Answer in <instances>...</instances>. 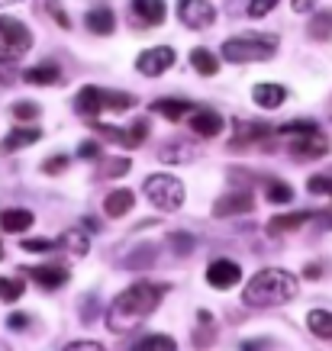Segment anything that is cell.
Masks as SVG:
<instances>
[{"label": "cell", "instance_id": "cell-1", "mask_svg": "<svg viewBox=\"0 0 332 351\" xmlns=\"http://www.w3.org/2000/svg\"><path fill=\"white\" fill-rule=\"evenodd\" d=\"M161 293H165V287H155V284H149V280H139V284L126 287L107 309L110 332H117V335L132 332L142 319H149L152 313H155Z\"/></svg>", "mask_w": 332, "mask_h": 351}, {"label": "cell", "instance_id": "cell-2", "mask_svg": "<svg viewBox=\"0 0 332 351\" xmlns=\"http://www.w3.org/2000/svg\"><path fill=\"white\" fill-rule=\"evenodd\" d=\"M297 277L284 271V267H265L258 271L252 280L242 290V303L248 306H278V303H287V300L297 297Z\"/></svg>", "mask_w": 332, "mask_h": 351}, {"label": "cell", "instance_id": "cell-3", "mask_svg": "<svg viewBox=\"0 0 332 351\" xmlns=\"http://www.w3.org/2000/svg\"><path fill=\"white\" fill-rule=\"evenodd\" d=\"M274 55H278V36L271 32H246V36H233L223 43V58L229 64L268 62Z\"/></svg>", "mask_w": 332, "mask_h": 351}, {"label": "cell", "instance_id": "cell-4", "mask_svg": "<svg viewBox=\"0 0 332 351\" xmlns=\"http://www.w3.org/2000/svg\"><path fill=\"white\" fill-rule=\"evenodd\" d=\"M142 193L149 197V203L155 210H161V213H174V210H181V203H184V184L174 174H152V178H145Z\"/></svg>", "mask_w": 332, "mask_h": 351}, {"label": "cell", "instance_id": "cell-5", "mask_svg": "<svg viewBox=\"0 0 332 351\" xmlns=\"http://www.w3.org/2000/svg\"><path fill=\"white\" fill-rule=\"evenodd\" d=\"M32 32L13 16H0V62H16L29 52Z\"/></svg>", "mask_w": 332, "mask_h": 351}, {"label": "cell", "instance_id": "cell-6", "mask_svg": "<svg viewBox=\"0 0 332 351\" xmlns=\"http://www.w3.org/2000/svg\"><path fill=\"white\" fill-rule=\"evenodd\" d=\"M174 64V49L171 45H152L136 58V68H139L145 77H158L165 75L168 68Z\"/></svg>", "mask_w": 332, "mask_h": 351}, {"label": "cell", "instance_id": "cell-7", "mask_svg": "<svg viewBox=\"0 0 332 351\" xmlns=\"http://www.w3.org/2000/svg\"><path fill=\"white\" fill-rule=\"evenodd\" d=\"M178 16H181V23L191 26V29H206V26L216 20V10L210 0H184L181 7H178Z\"/></svg>", "mask_w": 332, "mask_h": 351}, {"label": "cell", "instance_id": "cell-8", "mask_svg": "<svg viewBox=\"0 0 332 351\" xmlns=\"http://www.w3.org/2000/svg\"><path fill=\"white\" fill-rule=\"evenodd\" d=\"M239 280H242V267H239L236 261L220 258V261H213V265L206 267V284L213 290H233Z\"/></svg>", "mask_w": 332, "mask_h": 351}, {"label": "cell", "instance_id": "cell-9", "mask_svg": "<svg viewBox=\"0 0 332 351\" xmlns=\"http://www.w3.org/2000/svg\"><path fill=\"white\" fill-rule=\"evenodd\" d=\"M252 210V193L239 191V193H226L213 203V216L223 219V216H236V213H248Z\"/></svg>", "mask_w": 332, "mask_h": 351}, {"label": "cell", "instance_id": "cell-10", "mask_svg": "<svg viewBox=\"0 0 332 351\" xmlns=\"http://www.w3.org/2000/svg\"><path fill=\"white\" fill-rule=\"evenodd\" d=\"M39 138H43V132H39L36 126H16L13 132H7V136H3V142H0V149L7 152V155H10V152L26 149V145H32V142H39Z\"/></svg>", "mask_w": 332, "mask_h": 351}, {"label": "cell", "instance_id": "cell-11", "mask_svg": "<svg viewBox=\"0 0 332 351\" xmlns=\"http://www.w3.org/2000/svg\"><path fill=\"white\" fill-rule=\"evenodd\" d=\"M191 129L197 132V136L204 138H213L223 132V117L220 113H213V110H197L191 117Z\"/></svg>", "mask_w": 332, "mask_h": 351}, {"label": "cell", "instance_id": "cell-12", "mask_svg": "<svg viewBox=\"0 0 332 351\" xmlns=\"http://www.w3.org/2000/svg\"><path fill=\"white\" fill-rule=\"evenodd\" d=\"M75 110L87 119H97V113L104 110V90H97V87H81L75 97Z\"/></svg>", "mask_w": 332, "mask_h": 351}, {"label": "cell", "instance_id": "cell-13", "mask_svg": "<svg viewBox=\"0 0 332 351\" xmlns=\"http://www.w3.org/2000/svg\"><path fill=\"white\" fill-rule=\"evenodd\" d=\"M252 100H255L261 110H278L284 100H287V90L281 84H255L252 87Z\"/></svg>", "mask_w": 332, "mask_h": 351}, {"label": "cell", "instance_id": "cell-14", "mask_svg": "<svg viewBox=\"0 0 332 351\" xmlns=\"http://www.w3.org/2000/svg\"><path fill=\"white\" fill-rule=\"evenodd\" d=\"M32 277H36V284L45 290H55V287H62L64 280H68V271L58 265H43V267H32L29 271Z\"/></svg>", "mask_w": 332, "mask_h": 351}, {"label": "cell", "instance_id": "cell-15", "mask_svg": "<svg viewBox=\"0 0 332 351\" xmlns=\"http://www.w3.org/2000/svg\"><path fill=\"white\" fill-rule=\"evenodd\" d=\"M29 226H32L29 210H3V213H0V229H3V232L16 235V232H26Z\"/></svg>", "mask_w": 332, "mask_h": 351}, {"label": "cell", "instance_id": "cell-16", "mask_svg": "<svg viewBox=\"0 0 332 351\" xmlns=\"http://www.w3.org/2000/svg\"><path fill=\"white\" fill-rule=\"evenodd\" d=\"M87 29L97 32V36H110L117 29V20L107 7H94V10H87Z\"/></svg>", "mask_w": 332, "mask_h": 351}, {"label": "cell", "instance_id": "cell-17", "mask_svg": "<svg viewBox=\"0 0 332 351\" xmlns=\"http://www.w3.org/2000/svg\"><path fill=\"white\" fill-rule=\"evenodd\" d=\"M132 13H136L142 23L158 26V23L165 20V3H161V0H136V3H132Z\"/></svg>", "mask_w": 332, "mask_h": 351}, {"label": "cell", "instance_id": "cell-18", "mask_svg": "<svg viewBox=\"0 0 332 351\" xmlns=\"http://www.w3.org/2000/svg\"><path fill=\"white\" fill-rule=\"evenodd\" d=\"M191 110L193 107L187 104V100H171V97H168V100H155V104H152V113H161V117L171 119V123H178L181 117H187Z\"/></svg>", "mask_w": 332, "mask_h": 351}, {"label": "cell", "instance_id": "cell-19", "mask_svg": "<svg viewBox=\"0 0 332 351\" xmlns=\"http://www.w3.org/2000/svg\"><path fill=\"white\" fill-rule=\"evenodd\" d=\"M132 203H136L132 191H113L107 200H104V213L117 219V216H123V213H129V210H132Z\"/></svg>", "mask_w": 332, "mask_h": 351}, {"label": "cell", "instance_id": "cell-20", "mask_svg": "<svg viewBox=\"0 0 332 351\" xmlns=\"http://www.w3.org/2000/svg\"><path fill=\"white\" fill-rule=\"evenodd\" d=\"M297 155H303V158H320V155H326V149H329V142L320 136V129L313 132V136H303L297 145Z\"/></svg>", "mask_w": 332, "mask_h": 351}, {"label": "cell", "instance_id": "cell-21", "mask_svg": "<svg viewBox=\"0 0 332 351\" xmlns=\"http://www.w3.org/2000/svg\"><path fill=\"white\" fill-rule=\"evenodd\" d=\"M307 326L316 339H332V313H326V309H313L307 316Z\"/></svg>", "mask_w": 332, "mask_h": 351}, {"label": "cell", "instance_id": "cell-22", "mask_svg": "<svg viewBox=\"0 0 332 351\" xmlns=\"http://www.w3.org/2000/svg\"><path fill=\"white\" fill-rule=\"evenodd\" d=\"M58 77L62 75H58L55 64H36V68H29V71L23 75V81H26V84H55Z\"/></svg>", "mask_w": 332, "mask_h": 351}, {"label": "cell", "instance_id": "cell-23", "mask_svg": "<svg viewBox=\"0 0 332 351\" xmlns=\"http://www.w3.org/2000/svg\"><path fill=\"white\" fill-rule=\"evenodd\" d=\"M191 64H193V71H200V75H206V77L220 71V62H216V55L206 52V49H193V52H191Z\"/></svg>", "mask_w": 332, "mask_h": 351}, {"label": "cell", "instance_id": "cell-24", "mask_svg": "<svg viewBox=\"0 0 332 351\" xmlns=\"http://www.w3.org/2000/svg\"><path fill=\"white\" fill-rule=\"evenodd\" d=\"M310 219H313V213H287V216H274L268 226H271V232H290V229L310 223Z\"/></svg>", "mask_w": 332, "mask_h": 351}, {"label": "cell", "instance_id": "cell-25", "mask_svg": "<svg viewBox=\"0 0 332 351\" xmlns=\"http://www.w3.org/2000/svg\"><path fill=\"white\" fill-rule=\"evenodd\" d=\"M55 245H62V248H68V252H75L78 258L87 255V235L81 232V229H68Z\"/></svg>", "mask_w": 332, "mask_h": 351}, {"label": "cell", "instance_id": "cell-26", "mask_svg": "<svg viewBox=\"0 0 332 351\" xmlns=\"http://www.w3.org/2000/svg\"><path fill=\"white\" fill-rule=\"evenodd\" d=\"M152 261H155V248H152V245H142V248H136L132 255L123 258V265L132 267V271H139V267H149Z\"/></svg>", "mask_w": 332, "mask_h": 351}, {"label": "cell", "instance_id": "cell-27", "mask_svg": "<svg viewBox=\"0 0 332 351\" xmlns=\"http://www.w3.org/2000/svg\"><path fill=\"white\" fill-rule=\"evenodd\" d=\"M265 197H268L271 203H290L294 200V191H290V184H284V181H268L265 184Z\"/></svg>", "mask_w": 332, "mask_h": 351}, {"label": "cell", "instance_id": "cell-28", "mask_svg": "<svg viewBox=\"0 0 332 351\" xmlns=\"http://www.w3.org/2000/svg\"><path fill=\"white\" fill-rule=\"evenodd\" d=\"M23 297V280L20 277H0V300L3 303H13V300Z\"/></svg>", "mask_w": 332, "mask_h": 351}, {"label": "cell", "instance_id": "cell-29", "mask_svg": "<svg viewBox=\"0 0 332 351\" xmlns=\"http://www.w3.org/2000/svg\"><path fill=\"white\" fill-rule=\"evenodd\" d=\"M136 107V97L117 94V90H104V110H129Z\"/></svg>", "mask_w": 332, "mask_h": 351}, {"label": "cell", "instance_id": "cell-30", "mask_svg": "<svg viewBox=\"0 0 332 351\" xmlns=\"http://www.w3.org/2000/svg\"><path fill=\"white\" fill-rule=\"evenodd\" d=\"M184 145H187V142H168V145L158 152V158L161 161H191L193 152H181Z\"/></svg>", "mask_w": 332, "mask_h": 351}, {"label": "cell", "instance_id": "cell-31", "mask_svg": "<svg viewBox=\"0 0 332 351\" xmlns=\"http://www.w3.org/2000/svg\"><path fill=\"white\" fill-rule=\"evenodd\" d=\"M139 351H178V345H174V339H168V335H149V339L139 345Z\"/></svg>", "mask_w": 332, "mask_h": 351}, {"label": "cell", "instance_id": "cell-32", "mask_svg": "<svg viewBox=\"0 0 332 351\" xmlns=\"http://www.w3.org/2000/svg\"><path fill=\"white\" fill-rule=\"evenodd\" d=\"M13 117L20 119V123H32V119L39 117V107L32 100H20V104H13Z\"/></svg>", "mask_w": 332, "mask_h": 351}, {"label": "cell", "instance_id": "cell-33", "mask_svg": "<svg viewBox=\"0 0 332 351\" xmlns=\"http://www.w3.org/2000/svg\"><path fill=\"white\" fill-rule=\"evenodd\" d=\"M281 136H313L316 132V123H310V119H303V123H287V126L278 129Z\"/></svg>", "mask_w": 332, "mask_h": 351}, {"label": "cell", "instance_id": "cell-34", "mask_svg": "<svg viewBox=\"0 0 332 351\" xmlns=\"http://www.w3.org/2000/svg\"><path fill=\"white\" fill-rule=\"evenodd\" d=\"M145 136H149V123H145V119H136V123H132V129L126 132V142H129V145H139Z\"/></svg>", "mask_w": 332, "mask_h": 351}, {"label": "cell", "instance_id": "cell-35", "mask_svg": "<svg viewBox=\"0 0 332 351\" xmlns=\"http://www.w3.org/2000/svg\"><path fill=\"white\" fill-rule=\"evenodd\" d=\"M123 171H129V158H113L104 165V178H119Z\"/></svg>", "mask_w": 332, "mask_h": 351}, {"label": "cell", "instance_id": "cell-36", "mask_svg": "<svg viewBox=\"0 0 332 351\" xmlns=\"http://www.w3.org/2000/svg\"><path fill=\"white\" fill-rule=\"evenodd\" d=\"M55 242H49V239H26L23 242V252H52Z\"/></svg>", "mask_w": 332, "mask_h": 351}, {"label": "cell", "instance_id": "cell-37", "mask_svg": "<svg viewBox=\"0 0 332 351\" xmlns=\"http://www.w3.org/2000/svg\"><path fill=\"white\" fill-rule=\"evenodd\" d=\"M271 10H274V0H252L248 3V16H265Z\"/></svg>", "mask_w": 332, "mask_h": 351}, {"label": "cell", "instance_id": "cell-38", "mask_svg": "<svg viewBox=\"0 0 332 351\" xmlns=\"http://www.w3.org/2000/svg\"><path fill=\"white\" fill-rule=\"evenodd\" d=\"M168 242L174 245V248H181V255H187V252H193V239L191 235H181V232H174Z\"/></svg>", "mask_w": 332, "mask_h": 351}, {"label": "cell", "instance_id": "cell-39", "mask_svg": "<svg viewBox=\"0 0 332 351\" xmlns=\"http://www.w3.org/2000/svg\"><path fill=\"white\" fill-rule=\"evenodd\" d=\"M310 193H332V181L329 178H310Z\"/></svg>", "mask_w": 332, "mask_h": 351}, {"label": "cell", "instance_id": "cell-40", "mask_svg": "<svg viewBox=\"0 0 332 351\" xmlns=\"http://www.w3.org/2000/svg\"><path fill=\"white\" fill-rule=\"evenodd\" d=\"M64 165H68V158H64V155H55V158H49V161L43 165V171H45V174H58Z\"/></svg>", "mask_w": 332, "mask_h": 351}, {"label": "cell", "instance_id": "cell-41", "mask_svg": "<svg viewBox=\"0 0 332 351\" xmlns=\"http://www.w3.org/2000/svg\"><path fill=\"white\" fill-rule=\"evenodd\" d=\"M64 351H104V345L100 341H71Z\"/></svg>", "mask_w": 332, "mask_h": 351}, {"label": "cell", "instance_id": "cell-42", "mask_svg": "<svg viewBox=\"0 0 332 351\" xmlns=\"http://www.w3.org/2000/svg\"><path fill=\"white\" fill-rule=\"evenodd\" d=\"M81 158H100V145H94V142H84V145H81Z\"/></svg>", "mask_w": 332, "mask_h": 351}, {"label": "cell", "instance_id": "cell-43", "mask_svg": "<svg viewBox=\"0 0 332 351\" xmlns=\"http://www.w3.org/2000/svg\"><path fill=\"white\" fill-rule=\"evenodd\" d=\"M7 322H10V329H23V326H29V316H23V313H13Z\"/></svg>", "mask_w": 332, "mask_h": 351}, {"label": "cell", "instance_id": "cell-44", "mask_svg": "<svg viewBox=\"0 0 332 351\" xmlns=\"http://www.w3.org/2000/svg\"><path fill=\"white\" fill-rule=\"evenodd\" d=\"M268 348V341H242V351H261Z\"/></svg>", "mask_w": 332, "mask_h": 351}, {"label": "cell", "instance_id": "cell-45", "mask_svg": "<svg viewBox=\"0 0 332 351\" xmlns=\"http://www.w3.org/2000/svg\"><path fill=\"white\" fill-rule=\"evenodd\" d=\"M310 7H313L310 0H297V3H294V10H310Z\"/></svg>", "mask_w": 332, "mask_h": 351}, {"label": "cell", "instance_id": "cell-46", "mask_svg": "<svg viewBox=\"0 0 332 351\" xmlns=\"http://www.w3.org/2000/svg\"><path fill=\"white\" fill-rule=\"evenodd\" d=\"M0 351H10V348H7V345H3V341H0Z\"/></svg>", "mask_w": 332, "mask_h": 351}, {"label": "cell", "instance_id": "cell-47", "mask_svg": "<svg viewBox=\"0 0 332 351\" xmlns=\"http://www.w3.org/2000/svg\"><path fill=\"white\" fill-rule=\"evenodd\" d=\"M0 258H3V248H0Z\"/></svg>", "mask_w": 332, "mask_h": 351}]
</instances>
